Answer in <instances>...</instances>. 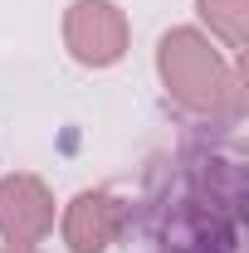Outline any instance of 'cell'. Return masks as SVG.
<instances>
[{
  "label": "cell",
  "instance_id": "obj_1",
  "mask_svg": "<svg viewBox=\"0 0 249 253\" xmlns=\"http://www.w3.org/2000/svg\"><path fill=\"white\" fill-rule=\"evenodd\" d=\"M68 39L78 49V59L88 63H113L123 54V15L108 0H83L68 15Z\"/></svg>",
  "mask_w": 249,
  "mask_h": 253
},
{
  "label": "cell",
  "instance_id": "obj_2",
  "mask_svg": "<svg viewBox=\"0 0 249 253\" xmlns=\"http://www.w3.org/2000/svg\"><path fill=\"white\" fill-rule=\"evenodd\" d=\"M161 68H166V83L186 97L205 102L210 88H215V59H210V49L195 34H171L161 44Z\"/></svg>",
  "mask_w": 249,
  "mask_h": 253
},
{
  "label": "cell",
  "instance_id": "obj_3",
  "mask_svg": "<svg viewBox=\"0 0 249 253\" xmlns=\"http://www.w3.org/2000/svg\"><path fill=\"white\" fill-rule=\"evenodd\" d=\"M49 219H54V210H49L44 190L34 185L30 175L0 185V229L10 239H39L49 229Z\"/></svg>",
  "mask_w": 249,
  "mask_h": 253
},
{
  "label": "cell",
  "instance_id": "obj_4",
  "mask_svg": "<svg viewBox=\"0 0 249 253\" xmlns=\"http://www.w3.org/2000/svg\"><path fill=\"white\" fill-rule=\"evenodd\" d=\"M108 229H113V210H108V200H103V195H83V200L73 205V214H68L73 253H98V249H103V239H108Z\"/></svg>",
  "mask_w": 249,
  "mask_h": 253
},
{
  "label": "cell",
  "instance_id": "obj_5",
  "mask_svg": "<svg viewBox=\"0 0 249 253\" xmlns=\"http://www.w3.org/2000/svg\"><path fill=\"white\" fill-rule=\"evenodd\" d=\"M200 5H225V10H215V20L225 25V34H230V39H240V10H235L240 0H200Z\"/></svg>",
  "mask_w": 249,
  "mask_h": 253
},
{
  "label": "cell",
  "instance_id": "obj_6",
  "mask_svg": "<svg viewBox=\"0 0 249 253\" xmlns=\"http://www.w3.org/2000/svg\"><path fill=\"white\" fill-rule=\"evenodd\" d=\"M15 253H30V249H15Z\"/></svg>",
  "mask_w": 249,
  "mask_h": 253
}]
</instances>
